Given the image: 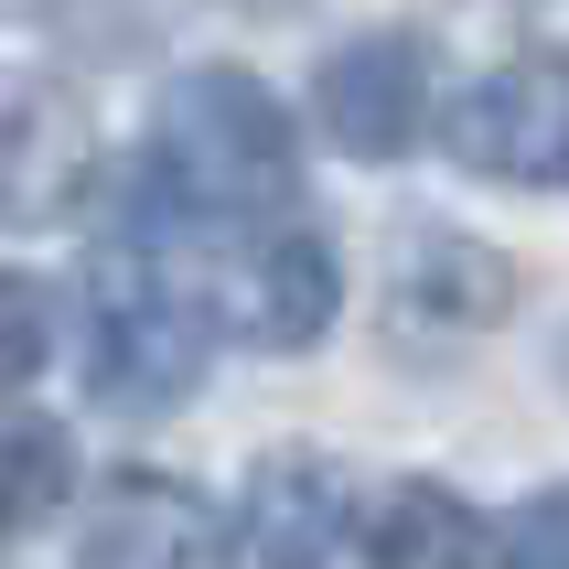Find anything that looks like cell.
I'll return each instance as SVG.
<instances>
[{"mask_svg":"<svg viewBox=\"0 0 569 569\" xmlns=\"http://www.w3.org/2000/svg\"><path fill=\"white\" fill-rule=\"evenodd\" d=\"M151 172L193 216H269V204H290V172H301L290 108L258 76H237V64H193V76L161 87Z\"/></svg>","mask_w":569,"mask_h":569,"instance_id":"6da1fadb","label":"cell"},{"mask_svg":"<svg viewBox=\"0 0 569 569\" xmlns=\"http://www.w3.org/2000/svg\"><path fill=\"white\" fill-rule=\"evenodd\" d=\"M204 377V322L172 301L161 258L140 237L87 258V387L119 409H161Z\"/></svg>","mask_w":569,"mask_h":569,"instance_id":"7a4b0ae2","label":"cell"},{"mask_svg":"<svg viewBox=\"0 0 569 569\" xmlns=\"http://www.w3.org/2000/svg\"><path fill=\"white\" fill-rule=\"evenodd\" d=\"M451 151L473 172H495V183L559 193L569 183V43L483 64L473 87L451 97Z\"/></svg>","mask_w":569,"mask_h":569,"instance_id":"3957f363","label":"cell"},{"mask_svg":"<svg viewBox=\"0 0 569 569\" xmlns=\"http://www.w3.org/2000/svg\"><path fill=\"white\" fill-rule=\"evenodd\" d=\"M204 301H216V322L237 345L301 355V345H322V322L345 301V269H333V248H322L312 226H248V237H226Z\"/></svg>","mask_w":569,"mask_h":569,"instance_id":"277c9868","label":"cell"},{"mask_svg":"<svg viewBox=\"0 0 569 569\" xmlns=\"http://www.w3.org/2000/svg\"><path fill=\"white\" fill-rule=\"evenodd\" d=\"M312 119L333 129V151L398 161L419 129H430V54H419V32H355L345 54L322 64Z\"/></svg>","mask_w":569,"mask_h":569,"instance_id":"5b68a950","label":"cell"},{"mask_svg":"<svg viewBox=\"0 0 569 569\" xmlns=\"http://www.w3.org/2000/svg\"><path fill=\"white\" fill-rule=\"evenodd\" d=\"M97 193V119L64 87L11 97L0 119V216L11 226H64Z\"/></svg>","mask_w":569,"mask_h":569,"instance_id":"8992f818","label":"cell"},{"mask_svg":"<svg viewBox=\"0 0 569 569\" xmlns=\"http://www.w3.org/2000/svg\"><path fill=\"white\" fill-rule=\"evenodd\" d=\"M398 322L419 333H483V322H506L516 301V269L483 237H451V226H409V248H398Z\"/></svg>","mask_w":569,"mask_h":569,"instance_id":"52a82bcc","label":"cell"},{"mask_svg":"<svg viewBox=\"0 0 569 569\" xmlns=\"http://www.w3.org/2000/svg\"><path fill=\"white\" fill-rule=\"evenodd\" d=\"M216 548V527H204V506H193L183 483H161V473H119L108 483V506L87 516V559L108 569H193Z\"/></svg>","mask_w":569,"mask_h":569,"instance_id":"ba28073f","label":"cell"},{"mask_svg":"<svg viewBox=\"0 0 569 569\" xmlns=\"http://www.w3.org/2000/svg\"><path fill=\"white\" fill-rule=\"evenodd\" d=\"M226 548L237 559H333L345 548V473L333 462H258Z\"/></svg>","mask_w":569,"mask_h":569,"instance_id":"9c48e42d","label":"cell"},{"mask_svg":"<svg viewBox=\"0 0 569 569\" xmlns=\"http://www.w3.org/2000/svg\"><path fill=\"white\" fill-rule=\"evenodd\" d=\"M483 548H506V538L473 527L462 495H441V483H409L366 516V559H387V569H451V559H483Z\"/></svg>","mask_w":569,"mask_h":569,"instance_id":"30bf717a","label":"cell"},{"mask_svg":"<svg viewBox=\"0 0 569 569\" xmlns=\"http://www.w3.org/2000/svg\"><path fill=\"white\" fill-rule=\"evenodd\" d=\"M64 473H76V441L32 409H0V538L32 527L43 506H64Z\"/></svg>","mask_w":569,"mask_h":569,"instance_id":"8fae6325","label":"cell"},{"mask_svg":"<svg viewBox=\"0 0 569 569\" xmlns=\"http://www.w3.org/2000/svg\"><path fill=\"white\" fill-rule=\"evenodd\" d=\"M43 355H54L43 290H32L22 269H0V387H32V377H43Z\"/></svg>","mask_w":569,"mask_h":569,"instance_id":"7c38bea8","label":"cell"},{"mask_svg":"<svg viewBox=\"0 0 569 569\" xmlns=\"http://www.w3.org/2000/svg\"><path fill=\"white\" fill-rule=\"evenodd\" d=\"M559 387H569V333H559Z\"/></svg>","mask_w":569,"mask_h":569,"instance_id":"4fadbf2b","label":"cell"}]
</instances>
